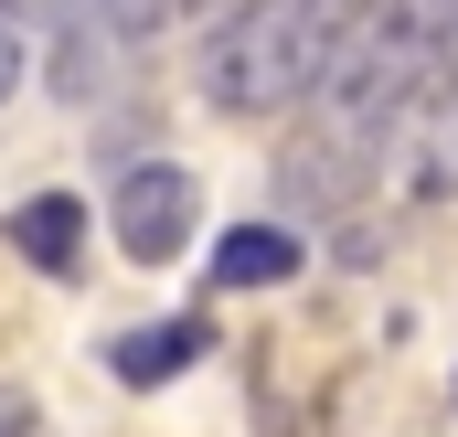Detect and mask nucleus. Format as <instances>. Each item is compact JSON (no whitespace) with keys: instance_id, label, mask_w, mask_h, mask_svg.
<instances>
[{"instance_id":"obj_2","label":"nucleus","mask_w":458,"mask_h":437,"mask_svg":"<svg viewBox=\"0 0 458 437\" xmlns=\"http://www.w3.org/2000/svg\"><path fill=\"white\" fill-rule=\"evenodd\" d=\"M107 235L128 267H171L192 235H203V182L182 171V160H128L107 193Z\"/></svg>"},{"instance_id":"obj_8","label":"nucleus","mask_w":458,"mask_h":437,"mask_svg":"<svg viewBox=\"0 0 458 437\" xmlns=\"http://www.w3.org/2000/svg\"><path fill=\"white\" fill-rule=\"evenodd\" d=\"M0 437H43V416H32V395H21V384H0Z\"/></svg>"},{"instance_id":"obj_7","label":"nucleus","mask_w":458,"mask_h":437,"mask_svg":"<svg viewBox=\"0 0 458 437\" xmlns=\"http://www.w3.org/2000/svg\"><path fill=\"white\" fill-rule=\"evenodd\" d=\"M21 64H32V54H21V21H0V107L21 97Z\"/></svg>"},{"instance_id":"obj_9","label":"nucleus","mask_w":458,"mask_h":437,"mask_svg":"<svg viewBox=\"0 0 458 437\" xmlns=\"http://www.w3.org/2000/svg\"><path fill=\"white\" fill-rule=\"evenodd\" d=\"M320 11H331V21H342V32H352V21H362V0H320Z\"/></svg>"},{"instance_id":"obj_1","label":"nucleus","mask_w":458,"mask_h":437,"mask_svg":"<svg viewBox=\"0 0 458 437\" xmlns=\"http://www.w3.org/2000/svg\"><path fill=\"white\" fill-rule=\"evenodd\" d=\"M331 54H342V21L320 0H245L203 43V107L214 117H288L320 97Z\"/></svg>"},{"instance_id":"obj_3","label":"nucleus","mask_w":458,"mask_h":437,"mask_svg":"<svg viewBox=\"0 0 458 437\" xmlns=\"http://www.w3.org/2000/svg\"><path fill=\"white\" fill-rule=\"evenodd\" d=\"M0 235H11V256L43 267V278H75V267H86V203H75V193H32V203H11Z\"/></svg>"},{"instance_id":"obj_6","label":"nucleus","mask_w":458,"mask_h":437,"mask_svg":"<svg viewBox=\"0 0 458 437\" xmlns=\"http://www.w3.org/2000/svg\"><path fill=\"white\" fill-rule=\"evenodd\" d=\"M192 11H214V0H107V21L128 43H149V32H171V21H192Z\"/></svg>"},{"instance_id":"obj_4","label":"nucleus","mask_w":458,"mask_h":437,"mask_svg":"<svg viewBox=\"0 0 458 437\" xmlns=\"http://www.w3.org/2000/svg\"><path fill=\"white\" fill-rule=\"evenodd\" d=\"M203 352H214V321H149V330H117V341H107V373L149 395V384H171V373H192Z\"/></svg>"},{"instance_id":"obj_5","label":"nucleus","mask_w":458,"mask_h":437,"mask_svg":"<svg viewBox=\"0 0 458 437\" xmlns=\"http://www.w3.org/2000/svg\"><path fill=\"white\" fill-rule=\"evenodd\" d=\"M299 256H310V245H299L288 224H234L225 245H214V288H288Z\"/></svg>"}]
</instances>
